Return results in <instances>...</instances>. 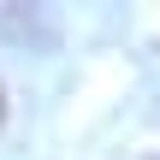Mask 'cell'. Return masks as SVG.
Masks as SVG:
<instances>
[{
  "label": "cell",
  "mask_w": 160,
  "mask_h": 160,
  "mask_svg": "<svg viewBox=\"0 0 160 160\" xmlns=\"http://www.w3.org/2000/svg\"><path fill=\"white\" fill-rule=\"evenodd\" d=\"M0 113H6V101H0Z\"/></svg>",
  "instance_id": "1"
}]
</instances>
